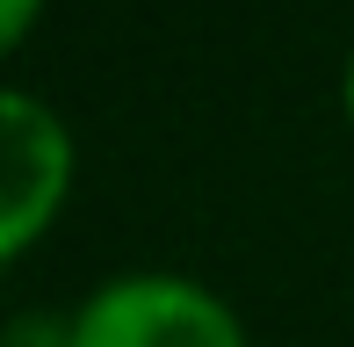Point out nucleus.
I'll use <instances>...</instances> for the list:
<instances>
[{
    "label": "nucleus",
    "instance_id": "f257e3e1",
    "mask_svg": "<svg viewBox=\"0 0 354 347\" xmlns=\"http://www.w3.org/2000/svg\"><path fill=\"white\" fill-rule=\"evenodd\" d=\"M80 347H246V326L217 290L188 275H116L73 311Z\"/></svg>",
    "mask_w": 354,
    "mask_h": 347
},
{
    "label": "nucleus",
    "instance_id": "f03ea898",
    "mask_svg": "<svg viewBox=\"0 0 354 347\" xmlns=\"http://www.w3.org/2000/svg\"><path fill=\"white\" fill-rule=\"evenodd\" d=\"M73 196V131L44 94L0 87V268L22 261Z\"/></svg>",
    "mask_w": 354,
    "mask_h": 347
},
{
    "label": "nucleus",
    "instance_id": "7ed1b4c3",
    "mask_svg": "<svg viewBox=\"0 0 354 347\" xmlns=\"http://www.w3.org/2000/svg\"><path fill=\"white\" fill-rule=\"evenodd\" d=\"M0 347H80V319H58V311H22V319L0 326Z\"/></svg>",
    "mask_w": 354,
    "mask_h": 347
},
{
    "label": "nucleus",
    "instance_id": "20e7f679",
    "mask_svg": "<svg viewBox=\"0 0 354 347\" xmlns=\"http://www.w3.org/2000/svg\"><path fill=\"white\" fill-rule=\"evenodd\" d=\"M44 0H0V58H15L29 44V29H37Z\"/></svg>",
    "mask_w": 354,
    "mask_h": 347
},
{
    "label": "nucleus",
    "instance_id": "39448f33",
    "mask_svg": "<svg viewBox=\"0 0 354 347\" xmlns=\"http://www.w3.org/2000/svg\"><path fill=\"white\" fill-rule=\"evenodd\" d=\"M340 109H347V123H354V58H347V80H340Z\"/></svg>",
    "mask_w": 354,
    "mask_h": 347
}]
</instances>
